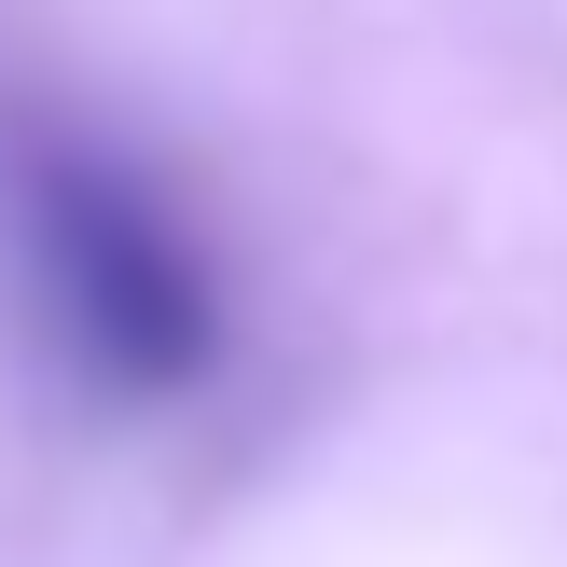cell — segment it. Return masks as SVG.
<instances>
[{
  "mask_svg": "<svg viewBox=\"0 0 567 567\" xmlns=\"http://www.w3.org/2000/svg\"><path fill=\"white\" fill-rule=\"evenodd\" d=\"M0 264L70 388L125 415H166L221 374V264L194 208L125 153V138L70 125V111H14L0 125Z\"/></svg>",
  "mask_w": 567,
  "mask_h": 567,
  "instance_id": "6da1fadb",
  "label": "cell"
}]
</instances>
